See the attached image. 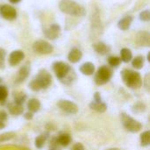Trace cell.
Here are the masks:
<instances>
[{
	"instance_id": "8fae6325",
	"label": "cell",
	"mask_w": 150,
	"mask_h": 150,
	"mask_svg": "<svg viewBox=\"0 0 150 150\" xmlns=\"http://www.w3.org/2000/svg\"><path fill=\"white\" fill-rule=\"evenodd\" d=\"M136 43L142 47L150 46V34L149 32L141 31L136 35Z\"/></svg>"
},
{
	"instance_id": "2e32d148",
	"label": "cell",
	"mask_w": 150,
	"mask_h": 150,
	"mask_svg": "<svg viewBox=\"0 0 150 150\" xmlns=\"http://www.w3.org/2000/svg\"><path fill=\"white\" fill-rule=\"evenodd\" d=\"M80 72L85 76H91L94 74L95 72V66L92 62H85L83 65H81V67L79 68Z\"/></svg>"
},
{
	"instance_id": "d4e9b609",
	"label": "cell",
	"mask_w": 150,
	"mask_h": 150,
	"mask_svg": "<svg viewBox=\"0 0 150 150\" xmlns=\"http://www.w3.org/2000/svg\"><path fill=\"white\" fill-rule=\"evenodd\" d=\"M141 143L142 147H148L150 144V132L145 131L141 134Z\"/></svg>"
},
{
	"instance_id": "836d02e7",
	"label": "cell",
	"mask_w": 150,
	"mask_h": 150,
	"mask_svg": "<svg viewBox=\"0 0 150 150\" xmlns=\"http://www.w3.org/2000/svg\"><path fill=\"white\" fill-rule=\"evenodd\" d=\"M142 84L145 86V88L149 91V75H146L144 80H142Z\"/></svg>"
},
{
	"instance_id": "30bf717a",
	"label": "cell",
	"mask_w": 150,
	"mask_h": 150,
	"mask_svg": "<svg viewBox=\"0 0 150 150\" xmlns=\"http://www.w3.org/2000/svg\"><path fill=\"white\" fill-rule=\"evenodd\" d=\"M0 14L2 18L7 20H13L17 18L16 10L8 4H4L0 7Z\"/></svg>"
},
{
	"instance_id": "83f0119b",
	"label": "cell",
	"mask_w": 150,
	"mask_h": 150,
	"mask_svg": "<svg viewBox=\"0 0 150 150\" xmlns=\"http://www.w3.org/2000/svg\"><path fill=\"white\" fill-rule=\"evenodd\" d=\"M16 136L14 132H6L2 134H0V143L4 142H8L11 139H13Z\"/></svg>"
},
{
	"instance_id": "7402d4cb",
	"label": "cell",
	"mask_w": 150,
	"mask_h": 150,
	"mask_svg": "<svg viewBox=\"0 0 150 150\" xmlns=\"http://www.w3.org/2000/svg\"><path fill=\"white\" fill-rule=\"evenodd\" d=\"M9 112L12 115H19V114L23 113L24 108H23L22 105H18V104L13 103V104H11L9 105Z\"/></svg>"
},
{
	"instance_id": "f1b7e54d",
	"label": "cell",
	"mask_w": 150,
	"mask_h": 150,
	"mask_svg": "<svg viewBox=\"0 0 150 150\" xmlns=\"http://www.w3.org/2000/svg\"><path fill=\"white\" fill-rule=\"evenodd\" d=\"M8 97V90L5 86L0 85V104H4Z\"/></svg>"
},
{
	"instance_id": "ac0fdd59",
	"label": "cell",
	"mask_w": 150,
	"mask_h": 150,
	"mask_svg": "<svg viewBox=\"0 0 150 150\" xmlns=\"http://www.w3.org/2000/svg\"><path fill=\"white\" fill-rule=\"evenodd\" d=\"M133 22V17L132 16H126L125 18H121L119 23H118V27L120 30L126 31L127 29H129L131 24Z\"/></svg>"
},
{
	"instance_id": "4dcf8cb0",
	"label": "cell",
	"mask_w": 150,
	"mask_h": 150,
	"mask_svg": "<svg viewBox=\"0 0 150 150\" xmlns=\"http://www.w3.org/2000/svg\"><path fill=\"white\" fill-rule=\"evenodd\" d=\"M6 55V51L0 47V69L4 68V59Z\"/></svg>"
},
{
	"instance_id": "ab89813d",
	"label": "cell",
	"mask_w": 150,
	"mask_h": 150,
	"mask_svg": "<svg viewBox=\"0 0 150 150\" xmlns=\"http://www.w3.org/2000/svg\"><path fill=\"white\" fill-rule=\"evenodd\" d=\"M11 4H18V3H19L21 0H9Z\"/></svg>"
},
{
	"instance_id": "f546056e",
	"label": "cell",
	"mask_w": 150,
	"mask_h": 150,
	"mask_svg": "<svg viewBox=\"0 0 150 150\" xmlns=\"http://www.w3.org/2000/svg\"><path fill=\"white\" fill-rule=\"evenodd\" d=\"M108 62H109V65L112 67H118L120 64L121 60H120V58H119L117 56H111L108 59Z\"/></svg>"
},
{
	"instance_id": "9c48e42d",
	"label": "cell",
	"mask_w": 150,
	"mask_h": 150,
	"mask_svg": "<svg viewBox=\"0 0 150 150\" xmlns=\"http://www.w3.org/2000/svg\"><path fill=\"white\" fill-rule=\"evenodd\" d=\"M58 107L64 112L69 114H76L78 112V106L72 101L62 99L57 103Z\"/></svg>"
},
{
	"instance_id": "74e56055",
	"label": "cell",
	"mask_w": 150,
	"mask_h": 150,
	"mask_svg": "<svg viewBox=\"0 0 150 150\" xmlns=\"http://www.w3.org/2000/svg\"><path fill=\"white\" fill-rule=\"evenodd\" d=\"M94 101H96V102H101V98H100L98 92H96L94 94Z\"/></svg>"
},
{
	"instance_id": "60d3db41",
	"label": "cell",
	"mask_w": 150,
	"mask_h": 150,
	"mask_svg": "<svg viewBox=\"0 0 150 150\" xmlns=\"http://www.w3.org/2000/svg\"><path fill=\"white\" fill-rule=\"evenodd\" d=\"M106 150H120L119 149H117V148H112V149H108Z\"/></svg>"
},
{
	"instance_id": "1f68e13d",
	"label": "cell",
	"mask_w": 150,
	"mask_h": 150,
	"mask_svg": "<svg viewBox=\"0 0 150 150\" xmlns=\"http://www.w3.org/2000/svg\"><path fill=\"white\" fill-rule=\"evenodd\" d=\"M25 98H26V96H25V94L21 93V94L18 95L17 97H15L14 103H16V104H18V105H22V104L25 102Z\"/></svg>"
},
{
	"instance_id": "8d00e7d4",
	"label": "cell",
	"mask_w": 150,
	"mask_h": 150,
	"mask_svg": "<svg viewBox=\"0 0 150 150\" xmlns=\"http://www.w3.org/2000/svg\"><path fill=\"white\" fill-rule=\"evenodd\" d=\"M24 117H25V120H32V119H33V112H28L25 113Z\"/></svg>"
},
{
	"instance_id": "484cf974",
	"label": "cell",
	"mask_w": 150,
	"mask_h": 150,
	"mask_svg": "<svg viewBox=\"0 0 150 150\" xmlns=\"http://www.w3.org/2000/svg\"><path fill=\"white\" fill-rule=\"evenodd\" d=\"M46 141H47V136L44 135V134H41V135H39L38 137L35 138V147L38 149H41L45 143H46Z\"/></svg>"
},
{
	"instance_id": "d6a6232c",
	"label": "cell",
	"mask_w": 150,
	"mask_h": 150,
	"mask_svg": "<svg viewBox=\"0 0 150 150\" xmlns=\"http://www.w3.org/2000/svg\"><path fill=\"white\" fill-rule=\"evenodd\" d=\"M140 18L143 21H149L150 19V11L149 10L143 11L140 14Z\"/></svg>"
},
{
	"instance_id": "277c9868",
	"label": "cell",
	"mask_w": 150,
	"mask_h": 150,
	"mask_svg": "<svg viewBox=\"0 0 150 150\" xmlns=\"http://www.w3.org/2000/svg\"><path fill=\"white\" fill-rule=\"evenodd\" d=\"M120 120L123 127L131 133H138L142 130V125L127 113H121Z\"/></svg>"
},
{
	"instance_id": "cb8c5ba5",
	"label": "cell",
	"mask_w": 150,
	"mask_h": 150,
	"mask_svg": "<svg viewBox=\"0 0 150 150\" xmlns=\"http://www.w3.org/2000/svg\"><path fill=\"white\" fill-rule=\"evenodd\" d=\"M144 65V57L142 56V55H139V56H136L134 59H133L132 61V66L136 69H142Z\"/></svg>"
},
{
	"instance_id": "ffe728a7",
	"label": "cell",
	"mask_w": 150,
	"mask_h": 150,
	"mask_svg": "<svg viewBox=\"0 0 150 150\" xmlns=\"http://www.w3.org/2000/svg\"><path fill=\"white\" fill-rule=\"evenodd\" d=\"M27 108L31 112H37L40 108V102L36 98H32L27 103Z\"/></svg>"
},
{
	"instance_id": "8992f818",
	"label": "cell",
	"mask_w": 150,
	"mask_h": 150,
	"mask_svg": "<svg viewBox=\"0 0 150 150\" xmlns=\"http://www.w3.org/2000/svg\"><path fill=\"white\" fill-rule=\"evenodd\" d=\"M91 33L94 36H99L103 30H102V23L99 16V11L98 9L94 10L91 14Z\"/></svg>"
},
{
	"instance_id": "e575fe53",
	"label": "cell",
	"mask_w": 150,
	"mask_h": 150,
	"mask_svg": "<svg viewBox=\"0 0 150 150\" xmlns=\"http://www.w3.org/2000/svg\"><path fill=\"white\" fill-rule=\"evenodd\" d=\"M71 150H85L83 145L82 143H76L73 145V147L71 148Z\"/></svg>"
},
{
	"instance_id": "4316f807",
	"label": "cell",
	"mask_w": 150,
	"mask_h": 150,
	"mask_svg": "<svg viewBox=\"0 0 150 150\" xmlns=\"http://www.w3.org/2000/svg\"><path fill=\"white\" fill-rule=\"evenodd\" d=\"M146 110V105L142 102H138L136 104L134 105L132 111L134 113H140V112H143Z\"/></svg>"
},
{
	"instance_id": "d6986e66",
	"label": "cell",
	"mask_w": 150,
	"mask_h": 150,
	"mask_svg": "<svg viewBox=\"0 0 150 150\" xmlns=\"http://www.w3.org/2000/svg\"><path fill=\"white\" fill-rule=\"evenodd\" d=\"M90 108L91 110H94L98 112H100V113H103L106 111L107 109V105L103 103L102 101L101 102H96V101H93L90 104Z\"/></svg>"
},
{
	"instance_id": "4fadbf2b",
	"label": "cell",
	"mask_w": 150,
	"mask_h": 150,
	"mask_svg": "<svg viewBox=\"0 0 150 150\" xmlns=\"http://www.w3.org/2000/svg\"><path fill=\"white\" fill-rule=\"evenodd\" d=\"M25 58V54L24 52L20 50H15L11 53L9 56V64L11 66H16L18 65L23 59Z\"/></svg>"
},
{
	"instance_id": "f35d334b",
	"label": "cell",
	"mask_w": 150,
	"mask_h": 150,
	"mask_svg": "<svg viewBox=\"0 0 150 150\" xmlns=\"http://www.w3.org/2000/svg\"><path fill=\"white\" fill-rule=\"evenodd\" d=\"M4 127H5L4 123L3 121H0V130L3 129V128H4Z\"/></svg>"
},
{
	"instance_id": "ba28073f",
	"label": "cell",
	"mask_w": 150,
	"mask_h": 150,
	"mask_svg": "<svg viewBox=\"0 0 150 150\" xmlns=\"http://www.w3.org/2000/svg\"><path fill=\"white\" fill-rule=\"evenodd\" d=\"M33 49L34 50V52L40 54H49L54 50L53 46L43 40H36L33 45Z\"/></svg>"
},
{
	"instance_id": "9a60e30c",
	"label": "cell",
	"mask_w": 150,
	"mask_h": 150,
	"mask_svg": "<svg viewBox=\"0 0 150 150\" xmlns=\"http://www.w3.org/2000/svg\"><path fill=\"white\" fill-rule=\"evenodd\" d=\"M82 56H83V53L80 49L76 48V47H74L70 50V52L69 53V55H68V59L70 62L72 63H76L78 62L81 59H82Z\"/></svg>"
},
{
	"instance_id": "5bb4252c",
	"label": "cell",
	"mask_w": 150,
	"mask_h": 150,
	"mask_svg": "<svg viewBox=\"0 0 150 150\" xmlns=\"http://www.w3.org/2000/svg\"><path fill=\"white\" fill-rule=\"evenodd\" d=\"M29 73H30V68L29 66L27 65H25L23 67L20 68L18 73V76L16 77V80H15V83H23L29 76Z\"/></svg>"
},
{
	"instance_id": "52a82bcc",
	"label": "cell",
	"mask_w": 150,
	"mask_h": 150,
	"mask_svg": "<svg viewBox=\"0 0 150 150\" xmlns=\"http://www.w3.org/2000/svg\"><path fill=\"white\" fill-rule=\"evenodd\" d=\"M53 69L57 78L60 80H63L65 77H67V76L70 72L69 65L63 62H55L53 64Z\"/></svg>"
},
{
	"instance_id": "3957f363",
	"label": "cell",
	"mask_w": 150,
	"mask_h": 150,
	"mask_svg": "<svg viewBox=\"0 0 150 150\" xmlns=\"http://www.w3.org/2000/svg\"><path fill=\"white\" fill-rule=\"evenodd\" d=\"M59 8L62 12L71 16L82 17L86 13L85 9L82 5L72 0H62L59 4Z\"/></svg>"
},
{
	"instance_id": "7a4b0ae2",
	"label": "cell",
	"mask_w": 150,
	"mask_h": 150,
	"mask_svg": "<svg viewBox=\"0 0 150 150\" xmlns=\"http://www.w3.org/2000/svg\"><path fill=\"white\" fill-rule=\"evenodd\" d=\"M121 78L124 83L131 89H140L142 86V78L140 73L125 69L121 71Z\"/></svg>"
},
{
	"instance_id": "44dd1931",
	"label": "cell",
	"mask_w": 150,
	"mask_h": 150,
	"mask_svg": "<svg viewBox=\"0 0 150 150\" xmlns=\"http://www.w3.org/2000/svg\"><path fill=\"white\" fill-rule=\"evenodd\" d=\"M57 142H58V144H60L63 147H67L71 142V137L69 134H66V133L61 134L57 138Z\"/></svg>"
},
{
	"instance_id": "d590c367",
	"label": "cell",
	"mask_w": 150,
	"mask_h": 150,
	"mask_svg": "<svg viewBox=\"0 0 150 150\" xmlns=\"http://www.w3.org/2000/svg\"><path fill=\"white\" fill-rule=\"evenodd\" d=\"M7 119V113L4 111H0V121H5Z\"/></svg>"
},
{
	"instance_id": "603a6c76",
	"label": "cell",
	"mask_w": 150,
	"mask_h": 150,
	"mask_svg": "<svg viewBox=\"0 0 150 150\" xmlns=\"http://www.w3.org/2000/svg\"><path fill=\"white\" fill-rule=\"evenodd\" d=\"M133 59V54L130 49L122 48L120 50V60L124 62H129Z\"/></svg>"
},
{
	"instance_id": "5b68a950",
	"label": "cell",
	"mask_w": 150,
	"mask_h": 150,
	"mask_svg": "<svg viewBox=\"0 0 150 150\" xmlns=\"http://www.w3.org/2000/svg\"><path fill=\"white\" fill-rule=\"evenodd\" d=\"M112 76V70L108 66H101L98 68L95 75V83L98 85H104L110 81Z\"/></svg>"
},
{
	"instance_id": "6da1fadb",
	"label": "cell",
	"mask_w": 150,
	"mask_h": 150,
	"mask_svg": "<svg viewBox=\"0 0 150 150\" xmlns=\"http://www.w3.org/2000/svg\"><path fill=\"white\" fill-rule=\"evenodd\" d=\"M52 83V76L46 69H40L34 79L29 83V87L33 91H39L41 89H47Z\"/></svg>"
},
{
	"instance_id": "7c38bea8",
	"label": "cell",
	"mask_w": 150,
	"mask_h": 150,
	"mask_svg": "<svg viewBox=\"0 0 150 150\" xmlns=\"http://www.w3.org/2000/svg\"><path fill=\"white\" fill-rule=\"evenodd\" d=\"M60 33H61V27L60 25L55 24L51 25L47 29L44 31L45 36L49 40H55L60 35Z\"/></svg>"
},
{
	"instance_id": "e0dca14e",
	"label": "cell",
	"mask_w": 150,
	"mask_h": 150,
	"mask_svg": "<svg viewBox=\"0 0 150 150\" xmlns=\"http://www.w3.org/2000/svg\"><path fill=\"white\" fill-rule=\"evenodd\" d=\"M93 48L98 54H99L101 55H105L110 52V47H108L106 44H105L104 42H101V41L94 43Z\"/></svg>"
}]
</instances>
